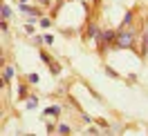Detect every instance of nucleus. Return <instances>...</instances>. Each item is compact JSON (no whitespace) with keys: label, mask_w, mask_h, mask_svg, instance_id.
<instances>
[{"label":"nucleus","mask_w":148,"mask_h":136,"mask_svg":"<svg viewBox=\"0 0 148 136\" xmlns=\"http://www.w3.org/2000/svg\"><path fill=\"white\" fill-rule=\"evenodd\" d=\"M56 132H58V134H70V127H67V125H58Z\"/></svg>","instance_id":"nucleus-7"},{"label":"nucleus","mask_w":148,"mask_h":136,"mask_svg":"<svg viewBox=\"0 0 148 136\" xmlns=\"http://www.w3.org/2000/svg\"><path fill=\"white\" fill-rule=\"evenodd\" d=\"M132 45H135V34L130 29H119L117 38H114V47L117 49H130Z\"/></svg>","instance_id":"nucleus-1"},{"label":"nucleus","mask_w":148,"mask_h":136,"mask_svg":"<svg viewBox=\"0 0 148 136\" xmlns=\"http://www.w3.org/2000/svg\"><path fill=\"white\" fill-rule=\"evenodd\" d=\"M27 107H29V109L36 107V98H34V96H32V98H27Z\"/></svg>","instance_id":"nucleus-8"},{"label":"nucleus","mask_w":148,"mask_h":136,"mask_svg":"<svg viewBox=\"0 0 148 136\" xmlns=\"http://www.w3.org/2000/svg\"><path fill=\"white\" fill-rule=\"evenodd\" d=\"M99 34H101V31H99L97 25H90V27H88V36L90 38H99Z\"/></svg>","instance_id":"nucleus-2"},{"label":"nucleus","mask_w":148,"mask_h":136,"mask_svg":"<svg viewBox=\"0 0 148 136\" xmlns=\"http://www.w3.org/2000/svg\"><path fill=\"white\" fill-rule=\"evenodd\" d=\"M141 51H144V54H148V31L144 34V47H141Z\"/></svg>","instance_id":"nucleus-6"},{"label":"nucleus","mask_w":148,"mask_h":136,"mask_svg":"<svg viewBox=\"0 0 148 136\" xmlns=\"http://www.w3.org/2000/svg\"><path fill=\"white\" fill-rule=\"evenodd\" d=\"M43 40H45L47 45H52V43H54V38H52V36H43Z\"/></svg>","instance_id":"nucleus-11"},{"label":"nucleus","mask_w":148,"mask_h":136,"mask_svg":"<svg viewBox=\"0 0 148 136\" xmlns=\"http://www.w3.org/2000/svg\"><path fill=\"white\" fill-rule=\"evenodd\" d=\"M49 67H52V74H61V67L56 63H49Z\"/></svg>","instance_id":"nucleus-9"},{"label":"nucleus","mask_w":148,"mask_h":136,"mask_svg":"<svg viewBox=\"0 0 148 136\" xmlns=\"http://www.w3.org/2000/svg\"><path fill=\"white\" fill-rule=\"evenodd\" d=\"M47 114H49V116H58V114H61V107H56V105H54V107H47L45 109V116H47Z\"/></svg>","instance_id":"nucleus-4"},{"label":"nucleus","mask_w":148,"mask_h":136,"mask_svg":"<svg viewBox=\"0 0 148 136\" xmlns=\"http://www.w3.org/2000/svg\"><path fill=\"white\" fill-rule=\"evenodd\" d=\"M2 78H5V83H9L14 78V67H5V76Z\"/></svg>","instance_id":"nucleus-3"},{"label":"nucleus","mask_w":148,"mask_h":136,"mask_svg":"<svg viewBox=\"0 0 148 136\" xmlns=\"http://www.w3.org/2000/svg\"><path fill=\"white\" fill-rule=\"evenodd\" d=\"M40 25H43V27H49V25H52V20H49V18H40Z\"/></svg>","instance_id":"nucleus-10"},{"label":"nucleus","mask_w":148,"mask_h":136,"mask_svg":"<svg viewBox=\"0 0 148 136\" xmlns=\"http://www.w3.org/2000/svg\"><path fill=\"white\" fill-rule=\"evenodd\" d=\"M9 16H11V9L7 7V5H2V20H7Z\"/></svg>","instance_id":"nucleus-5"}]
</instances>
